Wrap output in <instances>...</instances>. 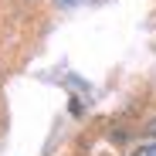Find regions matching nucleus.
Wrapping results in <instances>:
<instances>
[{
  "instance_id": "1",
  "label": "nucleus",
  "mask_w": 156,
  "mask_h": 156,
  "mask_svg": "<svg viewBox=\"0 0 156 156\" xmlns=\"http://www.w3.org/2000/svg\"><path fill=\"white\" fill-rule=\"evenodd\" d=\"M129 156H156V143H143V146H136Z\"/></svg>"
},
{
  "instance_id": "2",
  "label": "nucleus",
  "mask_w": 156,
  "mask_h": 156,
  "mask_svg": "<svg viewBox=\"0 0 156 156\" xmlns=\"http://www.w3.org/2000/svg\"><path fill=\"white\" fill-rule=\"evenodd\" d=\"M146 133H149V136H156V115L149 119V126H146Z\"/></svg>"
}]
</instances>
